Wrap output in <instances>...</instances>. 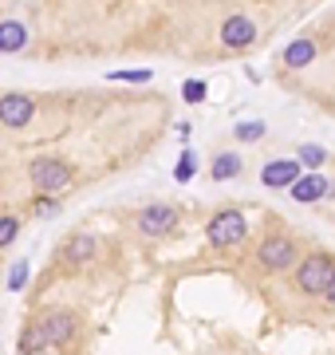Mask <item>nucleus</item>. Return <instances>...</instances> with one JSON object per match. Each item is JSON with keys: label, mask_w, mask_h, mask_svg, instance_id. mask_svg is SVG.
Wrapping results in <instances>:
<instances>
[{"label": "nucleus", "mask_w": 335, "mask_h": 355, "mask_svg": "<svg viewBox=\"0 0 335 355\" xmlns=\"http://www.w3.org/2000/svg\"><path fill=\"white\" fill-rule=\"evenodd\" d=\"M28 178L39 193H64L71 190V166L60 158H32L28 162Z\"/></svg>", "instance_id": "obj_1"}, {"label": "nucleus", "mask_w": 335, "mask_h": 355, "mask_svg": "<svg viewBox=\"0 0 335 355\" xmlns=\"http://www.w3.org/2000/svg\"><path fill=\"white\" fill-rule=\"evenodd\" d=\"M206 237L213 249H233V245H241L248 237V221L241 209H221L213 221L206 225Z\"/></svg>", "instance_id": "obj_2"}, {"label": "nucleus", "mask_w": 335, "mask_h": 355, "mask_svg": "<svg viewBox=\"0 0 335 355\" xmlns=\"http://www.w3.org/2000/svg\"><path fill=\"white\" fill-rule=\"evenodd\" d=\"M332 261L323 253H311V257H304L296 265V284H300V292H308V296H323V288H327V280H332Z\"/></svg>", "instance_id": "obj_3"}, {"label": "nucleus", "mask_w": 335, "mask_h": 355, "mask_svg": "<svg viewBox=\"0 0 335 355\" xmlns=\"http://www.w3.org/2000/svg\"><path fill=\"white\" fill-rule=\"evenodd\" d=\"M257 261H260L264 272H284V268L296 265V241H288V237H269V241H260Z\"/></svg>", "instance_id": "obj_4"}, {"label": "nucleus", "mask_w": 335, "mask_h": 355, "mask_svg": "<svg viewBox=\"0 0 335 355\" xmlns=\"http://www.w3.org/2000/svg\"><path fill=\"white\" fill-rule=\"evenodd\" d=\"M32 114H36V103L28 99V95H20V91H8L4 99H0V123L8 130H20L32 123Z\"/></svg>", "instance_id": "obj_5"}, {"label": "nucleus", "mask_w": 335, "mask_h": 355, "mask_svg": "<svg viewBox=\"0 0 335 355\" xmlns=\"http://www.w3.org/2000/svg\"><path fill=\"white\" fill-rule=\"evenodd\" d=\"M174 225H178V209L174 205H146L138 214V229L146 237H166V233H174Z\"/></svg>", "instance_id": "obj_6"}, {"label": "nucleus", "mask_w": 335, "mask_h": 355, "mask_svg": "<svg viewBox=\"0 0 335 355\" xmlns=\"http://www.w3.org/2000/svg\"><path fill=\"white\" fill-rule=\"evenodd\" d=\"M36 328H39V336H44V343H48V347L75 340V316H71V312H48Z\"/></svg>", "instance_id": "obj_7"}, {"label": "nucleus", "mask_w": 335, "mask_h": 355, "mask_svg": "<svg viewBox=\"0 0 335 355\" xmlns=\"http://www.w3.org/2000/svg\"><path fill=\"white\" fill-rule=\"evenodd\" d=\"M288 190H292V198H296L300 205H311V202H323V198L332 193V182H327V178H320L316 170H311V174H300L296 182L288 186Z\"/></svg>", "instance_id": "obj_8"}, {"label": "nucleus", "mask_w": 335, "mask_h": 355, "mask_svg": "<svg viewBox=\"0 0 335 355\" xmlns=\"http://www.w3.org/2000/svg\"><path fill=\"white\" fill-rule=\"evenodd\" d=\"M253 40H257V24H253L248 16L237 12L221 24V44H225V48H248Z\"/></svg>", "instance_id": "obj_9"}, {"label": "nucleus", "mask_w": 335, "mask_h": 355, "mask_svg": "<svg viewBox=\"0 0 335 355\" xmlns=\"http://www.w3.org/2000/svg\"><path fill=\"white\" fill-rule=\"evenodd\" d=\"M300 174H304V170H300L296 158H280V162H269L264 170H260V182H264L269 190H288Z\"/></svg>", "instance_id": "obj_10"}, {"label": "nucleus", "mask_w": 335, "mask_h": 355, "mask_svg": "<svg viewBox=\"0 0 335 355\" xmlns=\"http://www.w3.org/2000/svg\"><path fill=\"white\" fill-rule=\"evenodd\" d=\"M99 253V241H95V237H91V233H75V237H71V241L64 245V261L67 265H91V257Z\"/></svg>", "instance_id": "obj_11"}, {"label": "nucleus", "mask_w": 335, "mask_h": 355, "mask_svg": "<svg viewBox=\"0 0 335 355\" xmlns=\"http://www.w3.org/2000/svg\"><path fill=\"white\" fill-rule=\"evenodd\" d=\"M28 48V28L20 20H0V51L12 55V51H24Z\"/></svg>", "instance_id": "obj_12"}, {"label": "nucleus", "mask_w": 335, "mask_h": 355, "mask_svg": "<svg viewBox=\"0 0 335 355\" xmlns=\"http://www.w3.org/2000/svg\"><path fill=\"white\" fill-rule=\"evenodd\" d=\"M311 60H316V44H311V40H292V44H288V48H284V64L288 67H308Z\"/></svg>", "instance_id": "obj_13"}, {"label": "nucleus", "mask_w": 335, "mask_h": 355, "mask_svg": "<svg viewBox=\"0 0 335 355\" xmlns=\"http://www.w3.org/2000/svg\"><path fill=\"white\" fill-rule=\"evenodd\" d=\"M237 174H241V154H217L213 158V178L217 182H229Z\"/></svg>", "instance_id": "obj_14"}, {"label": "nucleus", "mask_w": 335, "mask_h": 355, "mask_svg": "<svg viewBox=\"0 0 335 355\" xmlns=\"http://www.w3.org/2000/svg\"><path fill=\"white\" fill-rule=\"evenodd\" d=\"M296 162L308 166V170H320V166L327 162V150L316 146V142H308V146H300V150H296Z\"/></svg>", "instance_id": "obj_15"}, {"label": "nucleus", "mask_w": 335, "mask_h": 355, "mask_svg": "<svg viewBox=\"0 0 335 355\" xmlns=\"http://www.w3.org/2000/svg\"><path fill=\"white\" fill-rule=\"evenodd\" d=\"M194 174H197V154L185 150V154L178 158V166H174V178H178V182H190Z\"/></svg>", "instance_id": "obj_16"}, {"label": "nucleus", "mask_w": 335, "mask_h": 355, "mask_svg": "<svg viewBox=\"0 0 335 355\" xmlns=\"http://www.w3.org/2000/svg\"><path fill=\"white\" fill-rule=\"evenodd\" d=\"M48 343H44V336H39V328L32 324V328L24 331V340H20V355H36V352H44Z\"/></svg>", "instance_id": "obj_17"}, {"label": "nucleus", "mask_w": 335, "mask_h": 355, "mask_svg": "<svg viewBox=\"0 0 335 355\" xmlns=\"http://www.w3.org/2000/svg\"><path fill=\"white\" fill-rule=\"evenodd\" d=\"M206 95H209V87L201 79H185V83H181V99L185 103H206Z\"/></svg>", "instance_id": "obj_18"}, {"label": "nucleus", "mask_w": 335, "mask_h": 355, "mask_svg": "<svg viewBox=\"0 0 335 355\" xmlns=\"http://www.w3.org/2000/svg\"><path fill=\"white\" fill-rule=\"evenodd\" d=\"M16 233H20V221H16V217H0V249H8V245L16 241Z\"/></svg>", "instance_id": "obj_19"}, {"label": "nucleus", "mask_w": 335, "mask_h": 355, "mask_svg": "<svg viewBox=\"0 0 335 355\" xmlns=\"http://www.w3.org/2000/svg\"><path fill=\"white\" fill-rule=\"evenodd\" d=\"M28 272H32V268H28V261H16V265H12V272H8V288H12V292H24Z\"/></svg>", "instance_id": "obj_20"}, {"label": "nucleus", "mask_w": 335, "mask_h": 355, "mask_svg": "<svg viewBox=\"0 0 335 355\" xmlns=\"http://www.w3.org/2000/svg\"><path fill=\"white\" fill-rule=\"evenodd\" d=\"M233 135H237L241 142H257L260 135H264V123H237V127H233Z\"/></svg>", "instance_id": "obj_21"}, {"label": "nucleus", "mask_w": 335, "mask_h": 355, "mask_svg": "<svg viewBox=\"0 0 335 355\" xmlns=\"http://www.w3.org/2000/svg\"><path fill=\"white\" fill-rule=\"evenodd\" d=\"M150 76H154L150 67H134V71H111V79H123V83H146Z\"/></svg>", "instance_id": "obj_22"}, {"label": "nucleus", "mask_w": 335, "mask_h": 355, "mask_svg": "<svg viewBox=\"0 0 335 355\" xmlns=\"http://www.w3.org/2000/svg\"><path fill=\"white\" fill-rule=\"evenodd\" d=\"M52 209H55L52 193H44V198H39V202H36V214H39V217H48V214H52Z\"/></svg>", "instance_id": "obj_23"}, {"label": "nucleus", "mask_w": 335, "mask_h": 355, "mask_svg": "<svg viewBox=\"0 0 335 355\" xmlns=\"http://www.w3.org/2000/svg\"><path fill=\"white\" fill-rule=\"evenodd\" d=\"M323 300L335 308V268H332V280H327V288H323Z\"/></svg>", "instance_id": "obj_24"}]
</instances>
